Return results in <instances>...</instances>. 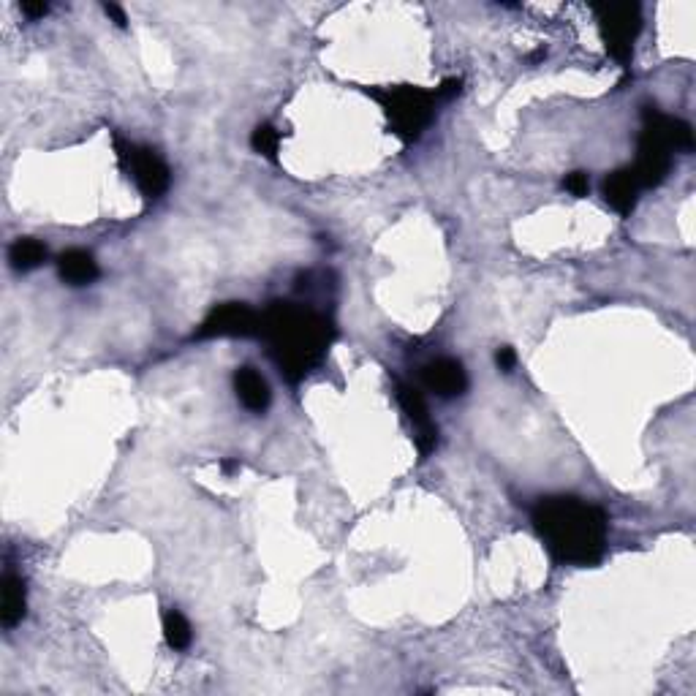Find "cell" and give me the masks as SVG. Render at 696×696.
Here are the masks:
<instances>
[{
  "mask_svg": "<svg viewBox=\"0 0 696 696\" xmlns=\"http://www.w3.org/2000/svg\"><path fill=\"white\" fill-rule=\"evenodd\" d=\"M373 98L384 107V115L389 117V128L403 142H414L425 131L427 123L433 120L435 93L422 90V87L400 85L387 87V90H373Z\"/></svg>",
  "mask_w": 696,
  "mask_h": 696,
  "instance_id": "obj_3",
  "label": "cell"
},
{
  "mask_svg": "<svg viewBox=\"0 0 696 696\" xmlns=\"http://www.w3.org/2000/svg\"><path fill=\"white\" fill-rule=\"evenodd\" d=\"M599 28L607 44V52L620 63L631 58V49L642 28V11L637 3H615V6H599Z\"/></svg>",
  "mask_w": 696,
  "mask_h": 696,
  "instance_id": "obj_5",
  "label": "cell"
},
{
  "mask_svg": "<svg viewBox=\"0 0 696 696\" xmlns=\"http://www.w3.org/2000/svg\"><path fill=\"white\" fill-rule=\"evenodd\" d=\"M251 145L256 153L264 155V158H270V161H275V153H278V145H281V134H278L272 126H259L256 131H253Z\"/></svg>",
  "mask_w": 696,
  "mask_h": 696,
  "instance_id": "obj_16",
  "label": "cell"
},
{
  "mask_svg": "<svg viewBox=\"0 0 696 696\" xmlns=\"http://www.w3.org/2000/svg\"><path fill=\"white\" fill-rule=\"evenodd\" d=\"M237 468H240V463H234V460H226V463H223V471H226V474H232Z\"/></svg>",
  "mask_w": 696,
  "mask_h": 696,
  "instance_id": "obj_22",
  "label": "cell"
},
{
  "mask_svg": "<svg viewBox=\"0 0 696 696\" xmlns=\"http://www.w3.org/2000/svg\"><path fill=\"white\" fill-rule=\"evenodd\" d=\"M164 637H166V645H169L172 650H185L188 645H191L194 634H191V623L185 620L183 612H177V609H169V612H166Z\"/></svg>",
  "mask_w": 696,
  "mask_h": 696,
  "instance_id": "obj_15",
  "label": "cell"
},
{
  "mask_svg": "<svg viewBox=\"0 0 696 696\" xmlns=\"http://www.w3.org/2000/svg\"><path fill=\"white\" fill-rule=\"evenodd\" d=\"M397 403L406 411L408 422L414 427V441L419 455L430 457L435 452V446H438V427L430 419V411H427L419 389L408 387V384H397Z\"/></svg>",
  "mask_w": 696,
  "mask_h": 696,
  "instance_id": "obj_8",
  "label": "cell"
},
{
  "mask_svg": "<svg viewBox=\"0 0 696 696\" xmlns=\"http://www.w3.org/2000/svg\"><path fill=\"white\" fill-rule=\"evenodd\" d=\"M234 392H237V400L242 406L253 414H264L272 403L270 384L264 381L259 370L248 368V365L234 370Z\"/></svg>",
  "mask_w": 696,
  "mask_h": 696,
  "instance_id": "obj_10",
  "label": "cell"
},
{
  "mask_svg": "<svg viewBox=\"0 0 696 696\" xmlns=\"http://www.w3.org/2000/svg\"><path fill=\"white\" fill-rule=\"evenodd\" d=\"M563 188H566V191H569L571 196H585V194H588V188H590L588 174H585V172L566 174V180H563Z\"/></svg>",
  "mask_w": 696,
  "mask_h": 696,
  "instance_id": "obj_17",
  "label": "cell"
},
{
  "mask_svg": "<svg viewBox=\"0 0 696 696\" xmlns=\"http://www.w3.org/2000/svg\"><path fill=\"white\" fill-rule=\"evenodd\" d=\"M259 338L267 340L283 378L297 384L300 378L308 376L313 365H319V359L335 338V327L305 305L272 302L261 313Z\"/></svg>",
  "mask_w": 696,
  "mask_h": 696,
  "instance_id": "obj_2",
  "label": "cell"
},
{
  "mask_svg": "<svg viewBox=\"0 0 696 696\" xmlns=\"http://www.w3.org/2000/svg\"><path fill=\"white\" fill-rule=\"evenodd\" d=\"M514 362H517V357H514V348L509 346L498 348V354H495V365H498L503 373H512Z\"/></svg>",
  "mask_w": 696,
  "mask_h": 696,
  "instance_id": "obj_18",
  "label": "cell"
},
{
  "mask_svg": "<svg viewBox=\"0 0 696 696\" xmlns=\"http://www.w3.org/2000/svg\"><path fill=\"white\" fill-rule=\"evenodd\" d=\"M422 381L438 397H457L468 389V376H465L463 365L452 357L427 362L425 370H422Z\"/></svg>",
  "mask_w": 696,
  "mask_h": 696,
  "instance_id": "obj_9",
  "label": "cell"
},
{
  "mask_svg": "<svg viewBox=\"0 0 696 696\" xmlns=\"http://www.w3.org/2000/svg\"><path fill=\"white\" fill-rule=\"evenodd\" d=\"M642 120H645V128L639 134V155L672 158V153H677V150L694 147V131L683 120L661 115L656 107L642 109Z\"/></svg>",
  "mask_w": 696,
  "mask_h": 696,
  "instance_id": "obj_4",
  "label": "cell"
},
{
  "mask_svg": "<svg viewBox=\"0 0 696 696\" xmlns=\"http://www.w3.org/2000/svg\"><path fill=\"white\" fill-rule=\"evenodd\" d=\"M58 272L60 278L71 286H87L98 278V261L93 259V253L71 248V251L60 253Z\"/></svg>",
  "mask_w": 696,
  "mask_h": 696,
  "instance_id": "obj_12",
  "label": "cell"
},
{
  "mask_svg": "<svg viewBox=\"0 0 696 696\" xmlns=\"http://www.w3.org/2000/svg\"><path fill=\"white\" fill-rule=\"evenodd\" d=\"M460 85H463V79H460V77L444 79V82H441V87L435 90V96H438V98H452V96H455V93H460Z\"/></svg>",
  "mask_w": 696,
  "mask_h": 696,
  "instance_id": "obj_19",
  "label": "cell"
},
{
  "mask_svg": "<svg viewBox=\"0 0 696 696\" xmlns=\"http://www.w3.org/2000/svg\"><path fill=\"white\" fill-rule=\"evenodd\" d=\"M25 607H28V599H25V582L14 574H6L3 577V609H0V623L6 629H14L22 618H25Z\"/></svg>",
  "mask_w": 696,
  "mask_h": 696,
  "instance_id": "obj_13",
  "label": "cell"
},
{
  "mask_svg": "<svg viewBox=\"0 0 696 696\" xmlns=\"http://www.w3.org/2000/svg\"><path fill=\"white\" fill-rule=\"evenodd\" d=\"M44 259H47V245L33 240V237H20V240L9 248V261L17 272L36 270V267L44 264Z\"/></svg>",
  "mask_w": 696,
  "mask_h": 696,
  "instance_id": "obj_14",
  "label": "cell"
},
{
  "mask_svg": "<svg viewBox=\"0 0 696 696\" xmlns=\"http://www.w3.org/2000/svg\"><path fill=\"white\" fill-rule=\"evenodd\" d=\"M20 9L25 17H30V20H41V17L49 11V6L47 3H22Z\"/></svg>",
  "mask_w": 696,
  "mask_h": 696,
  "instance_id": "obj_20",
  "label": "cell"
},
{
  "mask_svg": "<svg viewBox=\"0 0 696 696\" xmlns=\"http://www.w3.org/2000/svg\"><path fill=\"white\" fill-rule=\"evenodd\" d=\"M259 329L261 316L256 310L248 308L245 302H223L204 316L194 338H253V335H259Z\"/></svg>",
  "mask_w": 696,
  "mask_h": 696,
  "instance_id": "obj_7",
  "label": "cell"
},
{
  "mask_svg": "<svg viewBox=\"0 0 696 696\" xmlns=\"http://www.w3.org/2000/svg\"><path fill=\"white\" fill-rule=\"evenodd\" d=\"M533 525L552 558L574 566H593L607 544V514L596 503L571 495L542 498L533 509Z\"/></svg>",
  "mask_w": 696,
  "mask_h": 696,
  "instance_id": "obj_1",
  "label": "cell"
},
{
  "mask_svg": "<svg viewBox=\"0 0 696 696\" xmlns=\"http://www.w3.org/2000/svg\"><path fill=\"white\" fill-rule=\"evenodd\" d=\"M104 14H107L109 20H115L117 28H126V11L120 9V6H115V3H104Z\"/></svg>",
  "mask_w": 696,
  "mask_h": 696,
  "instance_id": "obj_21",
  "label": "cell"
},
{
  "mask_svg": "<svg viewBox=\"0 0 696 696\" xmlns=\"http://www.w3.org/2000/svg\"><path fill=\"white\" fill-rule=\"evenodd\" d=\"M639 191L642 188H639L637 177H634L631 169H618L604 180V199L620 215H631V210L637 207Z\"/></svg>",
  "mask_w": 696,
  "mask_h": 696,
  "instance_id": "obj_11",
  "label": "cell"
},
{
  "mask_svg": "<svg viewBox=\"0 0 696 696\" xmlns=\"http://www.w3.org/2000/svg\"><path fill=\"white\" fill-rule=\"evenodd\" d=\"M117 155H120V161L128 169V174L134 177L136 188L147 199H158L169 188V166L164 164V158L155 153V150L117 139Z\"/></svg>",
  "mask_w": 696,
  "mask_h": 696,
  "instance_id": "obj_6",
  "label": "cell"
}]
</instances>
